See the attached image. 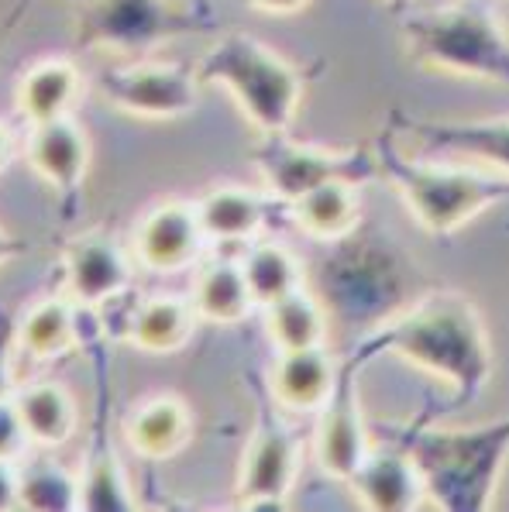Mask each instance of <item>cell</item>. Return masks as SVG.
Returning <instances> with one entry per match:
<instances>
[{
  "mask_svg": "<svg viewBox=\"0 0 509 512\" xmlns=\"http://www.w3.org/2000/svg\"><path fill=\"white\" fill-rule=\"evenodd\" d=\"M362 365L372 358H399L434 375L451 389L448 406H468L492 378V341L482 310L472 296L434 289L417 296L396 317L372 327L351 348Z\"/></svg>",
  "mask_w": 509,
  "mask_h": 512,
  "instance_id": "obj_1",
  "label": "cell"
},
{
  "mask_svg": "<svg viewBox=\"0 0 509 512\" xmlns=\"http://www.w3.org/2000/svg\"><path fill=\"white\" fill-rule=\"evenodd\" d=\"M389 440L413 454L427 506L441 512H485L509 464V416L479 427H430L420 416Z\"/></svg>",
  "mask_w": 509,
  "mask_h": 512,
  "instance_id": "obj_2",
  "label": "cell"
},
{
  "mask_svg": "<svg viewBox=\"0 0 509 512\" xmlns=\"http://www.w3.org/2000/svg\"><path fill=\"white\" fill-rule=\"evenodd\" d=\"M372 152L379 159L382 179L396 186L410 217L437 238H448L485 210L509 203V176L472 169V165H437L413 159L399 148L393 124L375 138Z\"/></svg>",
  "mask_w": 509,
  "mask_h": 512,
  "instance_id": "obj_3",
  "label": "cell"
},
{
  "mask_svg": "<svg viewBox=\"0 0 509 512\" xmlns=\"http://www.w3.org/2000/svg\"><path fill=\"white\" fill-rule=\"evenodd\" d=\"M399 38L417 66L509 90V28L489 7L454 4L410 14Z\"/></svg>",
  "mask_w": 509,
  "mask_h": 512,
  "instance_id": "obj_4",
  "label": "cell"
},
{
  "mask_svg": "<svg viewBox=\"0 0 509 512\" xmlns=\"http://www.w3.org/2000/svg\"><path fill=\"white\" fill-rule=\"evenodd\" d=\"M197 76L200 83L231 93L241 114L258 128V135L289 131L303 100V80H307L293 62L252 35H224L200 59Z\"/></svg>",
  "mask_w": 509,
  "mask_h": 512,
  "instance_id": "obj_5",
  "label": "cell"
},
{
  "mask_svg": "<svg viewBox=\"0 0 509 512\" xmlns=\"http://www.w3.org/2000/svg\"><path fill=\"white\" fill-rule=\"evenodd\" d=\"M406 293V258L375 234L355 231L331 244L320 272V299L338 317L372 330L403 310L399 299H406Z\"/></svg>",
  "mask_w": 509,
  "mask_h": 512,
  "instance_id": "obj_6",
  "label": "cell"
},
{
  "mask_svg": "<svg viewBox=\"0 0 509 512\" xmlns=\"http://www.w3.org/2000/svg\"><path fill=\"white\" fill-rule=\"evenodd\" d=\"M252 162L265 183V193L283 207L324 183L365 186L382 176L372 148L331 152V148L303 145V141L289 138V131H272V135L258 138V145L252 148Z\"/></svg>",
  "mask_w": 509,
  "mask_h": 512,
  "instance_id": "obj_7",
  "label": "cell"
},
{
  "mask_svg": "<svg viewBox=\"0 0 509 512\" xmlns=\"http://www.w3.org/2000/svg\"><path fill=\"white\" fill-rule=\"evenodd\" d=\"M214 14L179 0H86L76 21V42L90 49L148 52L169 38L197 35Z\"/></svg>",
  "mask_w": 509,
  "mask_h": 512,
  "instance_id": "obj_8",
  "label": "cell"
},
{
  "mask_svg": "<svg viewBox=\"0 0 509 512\" xmlns=\"http://www.w3.org/2000/svg\"><path fill=\"white\" fill-rule=\"evenodd\" d=\"M300 471V440L283 420V406L258 392L255 430L241 458L238 506L241 509H286Z\"/></svg>",
  "mask_w": 509,
  "mask_h": 512,
  "instance_id": "obj_9",
  "label": "cell"
},
{
  "mask_svg": "<svg viewBox=\"0 0 509 512\" xmlns=\"http://www.w3.org/2000/svg\"><path fill=\"white\" fill-rule=\"evenodd\" d=\"M97 90L111 107L135 117L169 121L197 110L200 76L197 69L176 66V62H124L104 66L97 73Z\"/></svg>",
  "mask_w": 509,
  "mask_h": 512,
  "instance_id": "obj_10",
  "label": "cell"
},
{
  "mask_svg": "<svg viewBox=\"0 0 509 512\" xmlns=\"http://www.w3.org/2000/svg\"><path fill=\"white\" fill-rule=\"evenodd\" d=\"M362 361L355 354L341 361L338 385H334L331 399L317 413V427H313V454L324 475L338 478L348 485L362 461L372 451V433H368L362 396H358V375H362Z\"/></svg>",
  "mask_w": 509,
  "mask_h": 512,
  "instance_id": "obj_11",
  "label": "cell"
},
{
  "mask_svg": "<svg viewBox=\"0 0 509 512\" xmlns=\"http://www.w3.org/2000/svg\"><path fill=\"white\" fill-rule=\"evenodd\" d=\"M207 234H203L197 203H159L155 210L138 220L135 227V258L145 272L152 275H176L186 272L200 262L203 248H207Z\"/></svg>",
  "mask_w": 509,
  "mask_h": 512,
  "instance_id": "obj_12",
  "label": "cell"
},
{
  "mask_svg": "<svg viewBox=\"0 0 509 512\" xmlns=\"http://www.w3.org/2000/svg\"><path fill=\"white\" fill-rule=\"evenodd\" d=\"M62 275H66V296L80 310H100L128 293L131 262L114 238L83 234V238L69 241L66 255H62Z\"/></svg>",
  "mask_w": 509,
  "mask_h": 512,
  "instance_id": "obj_13",
  "label": "cell"
},
{
  "mask_svg": "<svg viewBox=\"0 0 509 512\" xmlns=\"http://www.w3.org/2000/svg\"><path fill=\"white\" fill-rule=\"evenodd\" d=\"M396 135H413L437 152H451L458 159L492 165L509 176V117L496 121H441V117H413L403 110L389 114Z\"/></svg>",
  "mask_w": 509,
  "mask_h": 512,
  "instance_id": "obj_14",
  "label": "cell"
},
{
  "mask_svg": "<svg viewBox=\"0 0 509 512\" xmlns=\"http://www.w3.org/2000/svg\"><path fill=\"white\" fill-rule=\"evenodd\" d=\"M348 485L358 506L372 512H410L427 502V485L413 454L389 437L386 444L368 451V458Z\"/></svg>",
  "mask_w": 509,
  "mask_h": 512,
  "instance_id": "obj_15",
  "label": "cell"
},
{
  "mask_svg": "<svg viewBox=\"0 0 509 512\" xmlns=\"http://www.w3.org/2000/svg\"><path fill=\"white\" fill-rule=\"evenodd\" d=\"M80 509L83 512H131L138 509V499L131 492V482L121 468V458L114 451L111 423H107V372L104 361L97 368V420H93V440L83 458L80 471Z\"/></svg>",
  "mask_w": 509,
  "mask_h": 512,
  "instance_id": "obj_16",
  "label": "cell"
},
{
  "mask_svg": "<svg viewBox=\"0 0 509 512\" xmlns=\"http://www.w3.org/2000/svg\"><path fill=\"white\" fill-rule=\"evenodd\" d=\"M28 165L62 196L66 210L76 207L86 169H90V138L73 117L31 124Z\"/></svg>",
  "mask_w": 509,
  "mask_h": 512,
  "instance_id": "obj_17",
  "label": "cell"
},
{
  "mask_svg": "<svg viewBox=\"0 0 509 512\" xmlns=\"http://www.w3.org/2000/svg\"><path fill=\"white\" fill-rule=\"evenodd\" d=\"M341 365L327 348H300V351H279L269 372V396L283 406V413L317 416L324 403L331 399L334 385H338Z\"/></svg>",
  "mask_w": 509,
  "mask_h": 512,
  "instance_id": "obj_18",
  "label": "cell"
},
{
  "mask_svg": "<svg viewBox=\"0 0 509 512\" xmlns=\"http://www.w3.org/2000/svg\"><path fill=\"white\" fill-rule=\"evenodd\" d=\"M269 193L248 186H214L197 200V214L210 244H252L269 224Z\"/></svg>",
  "mask_w": 509,
  "mask_h": 512,
  "instance_id": "obj_19",
  "label": "cell"
},
{
  "mask_svg": "<svg viewBox=\"0 0 509 512\" xmlns=\"http://www.w3.org/2000/svg\"><path fill=\"white\" fill-rule=\"evenodd\" d=\"M193 416L190 406L176 396H152L135 406V413L124 423L131 451L145 461H169L190 444Z\"/></svg>",
  "mask_w": 509,
  "mask_h": 512,
  "instance_id": "obj_20",
  "label": "cell"
},
{
  "mask_svg": "<svg viewBox=\"0 0 509 512\" xmlns=\"http://www.w3.org/2000/svg\"><path fill=\"white\" fill-rule=\"evenodd\" d=\"M197 310L183 296H148L145 303L131 306L124 320L121 337L131 341L138 351L148 354H172L186 348L197 330Z\"/></svg>",
  "mask_w": 509,
  "mask_h": 512,
  "instance_id": "obj_21",
  "label": "cell"
},
{
  "mask_svg": "<svg viewBox=\"0 0 509 512\" xmlns=\"http://www.w3.org/2000/svg\"><path fill=\"white\" fill-rule=\"evenodd\" d=\"M190 303L197 310V317L214 327L241 324L255 306L241 258H210V262H203L197 279H193Z\"/></svg>",
  "mask_w": 509,
  "mask_h": 512,
  "instance_id": "obj_22",
  "label": "cell"
},
{
  "mask_svg": "<svg viewBox=\"0 0 509 512\" xmlns=\"http://www.w3.org/2000/svg\"><path fill=\"white\" fill-rule=\"evenodd\" d=\"M289 220L300 227L307 238L320 244H334L358 231L362 224V200L355 183H324L289 203Z\"/></svg>",
  "mask_w": 509,
  "mask_h": 512,
  "instance_id": "obj_23",
  "label": "cell"
},
{
  "mask_svg": "<svg viewBox=\"0 0 509 512\" xmlns=\"http://www.w3.org/2000/svg\"><path fill=\"white\" fill-rule=\"evenodd\" d=\"M18 354L28 361H56L80 344V306L69 296H49L28 306L14 334Z\"/></svg>",
  "mask_w": 509,
  "mask_h": 512,
  "instance_id": "obj_24",
  "label": "cell"
},
{
  "mask_svg": "<svg viewBox=\"0 0 509 512\" xmlns=\"http://www.w3.org/2000/svg\"><path fill=\"white\" fill-rule=\"evenodd\" d=\"M83 90L80 69L69 59H42L21 76L18 83V114L31 124L69 117Z\"/></svg>",
  "mask_w": 509,
  "mask_h": 512,
  "instance_id": "obj_25",
  "label": "cell"
},
{
  "mask_svg": "<svg viewBox=\"0 0 509 512\" xmlns=\"http://www.w3.org/2000/svg\"><path fill=\"white\" fill-rule=\"evenodd\" d=\"M11 403L18 409L28 440L35 447H62L76 430V403L59 382L14 385Z\"/></svg>",
  "mask_w": 509,
  "mask_h": 512,
  "instance_id": "obj_26",
  "label": "cell"
},
{
  "mask_svg": "<svg viewBox=\"0 0 509 512\" xmlns=\"http://www.w3.org/2000/svg\"><path fill=\"white\" fill-rule=\"evenodd\" d=\"M265 334L276 351L320 348L327 341V306L307 286L265 306Z\"/></svg>",
  "mask_w": 509,
  "mask_h": 512,
  "instance_id": "obj_27",
  "label": "cell"
},
{
  "mask_svg": "<svg viewBox=\"0 0 509 512\" xmlns=\"http://www.w3.org/2000/svg\"><path fill=\"white\" fill-rule=\"evenodd\" d=\"M241 269H245L248 289L255 296V306H269L276 299L296 293L300 286H307L303 265L283 241H252L241 255Z\"/></svg>",
  "mask_w": 509,
  "mask_h": 512,
  "instance_id": "obj_28",
  "label": "cell"
},
{
  "mask_svg": "<svg viewBox=\"0 0 509 512\" xmlns=\"http://www.w3.org/2000/svg\"><path fill=\"white\" fill-rule=\"evenodd\" d=\"M18 509L31 512H73L80 509V475L59 468L56 461L38 458L21 471Z\"/></svg>",
  "mask_w": 509,
  "mask_h": 512,
  "instance_id": "obj_29",
  "label": "cell"
},
{
  "mask_svg": "<svg viewBox=\"0 0 509 512\" xmlns=\"http://www.w3.org/2000/svg\"><path fill=\"white\" fill-rule=\"evenodd\" d=\"M31 444L28 440V430L21 423L18 409H14L11 396L0 403V461H14L25 454V447Z\"/></svg>",
  "mask_w": 509,
  "mask_h": 512,
  "instance_id": "obj_30",
  "label": "cell"
},
{
  "mask_svg": "<svg viewBox=\"0 0 509 512\" xmlns=\"http://www.w3.org/2000/svg\"><path fill=\"white\" fill-rule=\"evenodd\" d=\"M14 334H18V320L7 317L0 310V403L14 392V378H11V354L18 351L14 344Z\"/></svg>",
  "mask_w": 509,
  "mask_h": 512,
  "instance_id": "obj_31",
  "label": "cell"
},
{
  "mask_svg": "<svg viewBox=\"0 0 509 512\" xmlns=\"http://www.w3.org/2000/svg\"><path fill=\"white\" fill-rule=\"evenodd\" d=\"M21 499V471L14 468V461H0V512L18 509Z\"/></svg>",
  "mask_w": 509,
  "mask_h": 512,
  "instance_id": "obj_32",
  "label": "cell"
},
{
  "mask_svg": "<svg viewBox=\"0 0 509 512\" xmlns=\"http://www.w3.org/2000/svg\"><path fill=\"white\" fill-rule=\"evenodd\" d=\"M245 4L262 14H296V11H303L310 0H245Z\"/></svg>",
  "mask_w": 509,
  "mask_h": 512,
  "instance_id": "obj_33",
  "label": "cell"
},
{
  "mask_svg": "<svg viewBox=\"0 0 509 512\" xmlns=\"http://www.w3.org/2000/svg\"><path fill=\"white\" fill-rule=\"evenodd\" d=\"M25 251H28V244H25V241L14 238L11 231H4V227H0V265L14 262V258H21Z\"/></svg>",
  "mask_w": 509,
  "mask_h": 512,
  "instance_id": "obj_34",
  "label": "cell"
},
{
  "mask_svg": "<svg viewBox=\"0 0 509 512\" xmlns=\"http://www.w3.org/2000/svg\"><path fill=\"white\" fill-rule=\"evenodd\" d=\"M11 148H14V141H11V128H7V124L0 121V169H4V165L11 162Z\"/></svg>",
  "mask_w": 509,
  "mask_h": 512,
  "instance_id": "obj_35",
  "label": "cell"
},
{
  "mask_svg": "<svg viewBox=\"0 0 509 512\" xmlns=\"http://www.w3.org/2000/svg\"><path fill=\"white\" fill-rule=\"evenodd\" d=\"M386 4H393V7H403V4H406V0H386Z\"/></svg>",
  "mask_w": 509,
  "mask_h": 512,
  "instance_id": "obj_36",
  "label": "cell"
},
{
  "mask_svg": "<svg viewBox=\"0 0 509 512\" xmlns=\"http://www.w3.org/2000/svg\"><path fill=\"white\" fill-rule=\"evenodd\" d=\"M506 231H509V227H506Z\"/></svg>",
  "mask_w": 509,
  "mask_h": 512,
  "instance_id": "obj_37",
  "label": "cell"
}]
</instances>
